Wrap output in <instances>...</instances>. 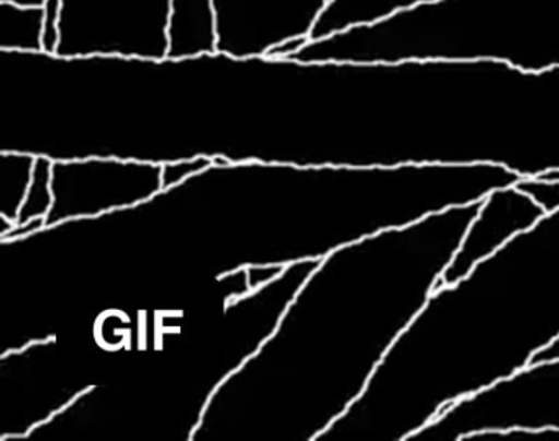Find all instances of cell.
I'll list each match as a JSON object with an SVG mask.
<instances>
[{
	"mask_svg": "<svg viewBox=\"0 0 559 441\" xmlns=\"http://www.w3.org/2000/svg\"><path fill=\"white\" fill-rule=\"evenodd\" d=\"M73 106L86 156L336 166L342 64L294 58L80 57Z\"/></svg>",
	"mask_w": 559,
	"mask_h": 441,
	"instance_id": "cell-1",
	"label": "cell"
},
{
	"mask_svg": "<svg viewBox=\"0 0 559 441\" xmlns=\"http://www.w3.org/2000/svg\"><path fill=\"white\" fill-rule=\"evenodd\" d=\"M559 335V208L440 286L320 440L407 441Z\"/></svg>",
	"mask_w": 559,
	"mask_h": 441,
	"instance_id": "cell-2",
	"label": "cell"
},
{
	"mask_svg": "<svg viewBox=\"0 0 559 441\" xmlns=\"http://www.w3.org/2000/svg\"><path fill=\"white\" fill-rule=\"evenodd\" d=\"M349 163L496 165L519 178L559 171V68L353 63Z\"/></svg>",
	"mask_w": 559,
	"mask_h": 441,
	"instance_id": "cell-3",
	"label": "cell"
},
{
	"mask_svg": "<svg viewBox=\"0 0 559 441\" xmlns=\"http://www.w3.org/2000/svg\"><path fill=\"white\" fill-rule=\"evenodd\" d=\"M294 60H492L523 71L552 70L559 68V0H437L309 40Z\"/></svg>",
	"mask_w": 559,
	"mask_h": 441,
	"instance_id": "cell-4",
	"label": "cell"
},
{
	"mask_svg": "<svg viewBox=\"0 0 559 441\" xmlns=\"http://www.w3.org/2000/svg\"><path fill=\"white\" fill-rule=\"evenodd\" d=\"M510 430H559V358L532 362L460 398L407 441H466Z\"/></svg>",
	"mask_w": 559,
	"mask_h": 441,
	"instance_id": "cell-5",
	"label": "cell"
},
{
	"mask_svg": "<svg viewBox=\"0 0 559 441\" xmlns=\"http://www.w3.org/2000/svg\"><path fill=\"white\" fill-rule=\"evenodd\" d=\"M169 0H63L58 57H168Z\"/></svg>",
	"mask_w": 559,
	"mask_h": 441,
	"instance_id": "cell-6",
	"label": "cell"
},
{
	"mask_svg": "<svg viewBox=\"0 0 559 441\" xmlns=\"http://www.w3.org/2000/svg\"><path fill=\"white\" fill-rule=\"evenodd\" d=\"M159 191L162 165L155 163L103 156L53 162V205L44 228L133 207Z\"/></svg>",
	"mask_w": 559,
	"mask_h": 441,
	"instance_id": "cell-7",
	"label": "cell"
},
{
	"mask_svg": "<svg viewBox=\"0 0 559 441\" xmlns=\"http://www.w3.org/2000/svg\"><path fill=\"white\" fill-rule=\"evenodd\" d=\"M330 0H214L218 51L267 55L294 38H310Z\"/></svg>",
	"mask_w": 559,
	"mask_h": 441,
	"instance_id": "cell-8",
	"label": "cell"
},
{
	"mask_svg": "<svg viewBox=\"0 0 559 441\" xmlns=\"http://www.w3.org/2000/svg\"><path fill=\"white\" fill-rule=\"evenodd\" d=\"M543 215L545 211L515 184L493 189L480 201L476 217L444 270L441 286L463 279L477 263L492 257L516 235L528 230Z\"/></svg>",
	"mask_w": 559,
	"mask_h": 441,
	"instance_id": "cell-9",
	"label": "cell"
},
{
	"mask_svg": "<svg viewBox=\"0 0 559 441\" xmlns=\"http://www.w3.org/2000/svg\"><path fill=\"white\" fill-rule=\"evenodd\" d=\"M218 51L214 0H169L168 57L173 60Z\"/></svg>",
	"mask_w": 559,
	"mask_h": 441,
	"instance_id": "cell-10",
	"label": "cell"
},
{
	"mask_svg": "<svg viewBox=\"0 0 559 441\" xmlns=\"http://www.w3.org/2000/svg\"><path fill=\"white\" fill-rule=\"evenodd\" d=\"M437 0H330L310 34V40L330 37L336 32L374 24L405 9L430 4Z\"/></svg>",
	"mask_w": 559,
	"mask_h": 441,
	"instance_id": "cell-11",
	"label": "cell"
},
{
	"mask_svg": "<svg viewBox=\"0 0 559 441\" xmlns=\"http://www.w3.org/2000/svg\"><path fill=\"white\" fill-rule=\"evenodd\" d=\"M44 8L0 2V51H44Z\"/></svg>",
	"mask_w": 559,
	"mask_h": 441,
	"instance_id": "cell-12",
	"label": "cell"
},
{
	"mask_svg": "<svg viewBox=\"0 0 559 441\" xmlns=\"http://www.w3.org/2000/svg\"><path fill=\"white\" fill-rule=\"evenodd\" d=\"M520 191L533 199L545 214L559 208V171H549L538 178H519Z\"/></svg>",
	"mask_w": 559,
	"mask_h": 441,
	"instance_id": "cell-13",
	"label": "cell"
},
{
	"mask_svg": "<svg viewBox=\"0 0 559 441\" xmlns=\"http://www.w3.org/2000/svg\"><path fill=\"white\" fill-rule=\"evenodd\" d=\"M209 166H212V159L204 158V156L202 158L185 159V162L165 163V165H162L163 189L173 188V186L186 181L191 176L204 171Z\"/></svg>",
	"mask_w": 559,
	"mask_h": 441,
	"instance_id": "cell-14",
	"label": "cell"
},
{
	"mask_svg": "<svg viewBox=\"0 0 559 441\" xmlns=\"http://www.w3.org/2000/svg\"><path fill=\"white\" fill-rule=\"evenodd\" d=\"M61 11L63 0H47L44 5V53L57 55L60 45Z\"/></svg>",
	"mask_w": 559,
	"mask_h": 441,
	"instance_id": "cell-15",
	"label": "cell"
},
{
	"mask_svg": "<svg viewBox=\"0 0 559 441\" xmlns=\"http://www.w3.org/2000/svg\"><path fill=\"white\" fill-rule=\"evenodd\" d=\"M559 358V335L552 339L551 343L545 346V348L539 349L535 356H533L532 362H542V361H552V359ZM530 362V365H532Z\"/></svg>",
	"mask_w": 559,
	"mask_h": 441,
	"instance_id": "cell-16",
	"label": "cell"
},
{
	"mask_svg": "<svg viewBox=\"0 0 559 441\" xmlns=\"http://www.w3.org/2000/svg\"><path fill=\"white\" fill-rule=\"evenodd\" d=\"M0 2H12V4L27 5V8H44L47 0H0Z\"/></svg>",
	"mask_w": 559,
	"mask_h": 441,
	"instance_id": "cell-17",
	"label": "cell"
}]
</instances>
